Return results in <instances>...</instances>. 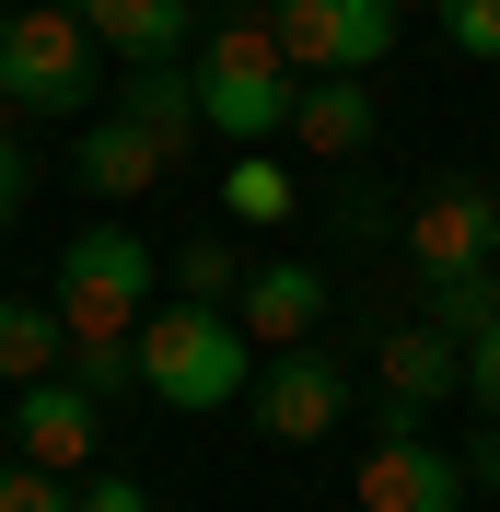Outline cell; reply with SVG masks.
I'll list each match as a JSON object with an SVG mask.
<instances>
[{"mask_svg":"<svg viewBox=\"0 0 500 512\" xmlns=\"http://www.w3.org/2000/svg\"><path fill=\"white\" fill-rule=\"evenodd\" d=\"M82 501V489L59 478V466H35V454H12V466H0V512H70Z\"/></svg>","mask_w":500,"mask_h":512,"instance_id":"cell-23","label":"cell"},{"mask_svg":"<svg viewBox=\"0 0 500 512\" xmlns=\"http://www.w3.org/2000/svg\"><path fill=\"white\" fill-rule=\"evenodd\" d=\"M466 396H477V408L500 419V326H489V338H477V350H466Z\"/></svg>","mask_w":500,"mask_h":512,"instance_id":"cell-25","label":"cell"},{"mask_svg":"<svg viewBox=\"0 0 500 512\" xmlns=\"http://www.w3.org/2000/svg\"><path fill=\"white\" fill-rule=\"evenodd\" d=\"M233 291H245V256H233V233H187V245H175V303H210V315H233Z\"/></svg>","mask_w":500,"mask_h":512,"instance_id":"cell-19","label":"cell"},{"mask_svg":"<svg viewBox=\"0 0 500 512\" xmlns=\"http://www.w3.org/2000/svg\"><path fill=\"white\" fill-rule=\"evenodd\" d=\"M117 117H128V128H152V140H163V163L187 152V140H210V117H198V70H187V59H175V70H128Z\"/></svg>","mask_w":500,"mask_h":512,"instance_id":"cell-15","label":"cell"},{"mask_svg":"<svg viewBox=\"0 0 500 512\" xmlns=\"http://www.w3.org/2000/svg\"><path fill=\"white\" fill-rule=\"evenodd\" d=\"M70 512H152V489H140V478H117V466H94V489H82Z\"/></svg>","mask_w":500,"mask_h":512,"instance_id":"cell-24","label":"cell"},{"mask_svg":"<svg viewBox=\"0 0 500 512\" xmlns=\"http://www.w3.org/2000/svg\"><path fill=\"white\" fill-rule=\"evenodd\" d=\"M431 24L454 59H500V0H431Z\"/></svg>","mask_w":500,"mask_h":512,"instance_id":"cell-22","label":"cell"},{"mask_svg":"<svg viewBox=\"0 0 500 512\" xmlns=\"http://www.w3.org/2000/svg\"><path fill=\"white\" fill-rule=\"evenodd\" d=\"M291 140H303V152H326V163H361V152H373V82H303Z\"/></svg>","mask_w":500,"mask_h":512,"instance_id":"cell-14","label":"cell"},{"mask_svg":"<svg viewBox=\"0 0 500 512\" xmlns=\"http://www.w3.org/2000/svg\"><path fill=\"white\" fill-rule=\"evenodd\" d=\"M47 373H70V326H59V303L0 291V384H47Z\"/></svg>","mask_w":500,"mask_h":512,"instance_id":"cell-16","label":"cell"},{"mask_svg":"<svg viewBox=\"0 0 500 512\" xmlns=\"http://www.w3.org/2000/svg\"><path fill=\"white\" fill-rule=\"evenodd\" d=\"M407 268L419 280H454V268H500V187H431L407 210Z\"/></svg>","mask_w":500,"mask_h":512,"instance_id":"cell-7","label":"cell"},{"mask_svg":"<svg viewBox=\"0 0 500 512\" xmlns=\"http://www.w3.org/2000/svg\"><path fill=\"white\" fill-rule=\"evenodd\" d=\"M326 233L338 245H384V233H407V210L384 187H338V210H326Z\"/></svg>","mask_w":500,"mask_h":512,"instance_id":"cell-21","label":"cell"},{"mask_svg":"<svg viewBox=\"0 0 500 512\" xmlns=\"http://www.w3.org/2000/svg\"><path fill=\"white\" fill-rule=\"evenodd\" d=\"M221 210H233V222H291V210H303V187H291V163H280V152H233Z\"/></svg>","mask_w":500,"mask_h":512,"instance_id":"cell-18","label":"cell"},{"mask_svg":"<svg viewBox=\"0 0 500 512\" xmlns=\"http://www.w3.org/2000/svg\"><path fill=\"white\" fill-rule=\"evenodd\" d=\"M233 326H245L256 350H314V326H326V268L314 256H256L245 291H233Z\"/></svg>","mask_w":500,"mask_h":512,"instance_id":"cell-9","label":"cell"},{"mask_svg":"<svg viewBox=\"0 0 500 512\" xmlns=\"http://www.w3.org/2000/svg\"><path fill=\"white\" fill-rule=\"evenodd\" d=\"M140 315H152V245H140L128 222L70 233V256H59V326H70V350H82V338H140Z\"/></svg>","mask_w":500,"mask_h":512,"instance_id":"cell-4","label":"cell"},{"mask_svg":"<svg viewBox=\"0 0 500 512\" xmlns=\"http://www.w3.org/2000/svg\"><path fill=\"white\" fill-rule=\"evenodd\" d=\"M419 315L454 338V350H477L500 326V268H454V280H419Z\"/></svg>","mask_w":500,"mask_h":512,"instance_id":"cell-17","label":"cell"},{"mask_svg":"<svg viewBox=\"0 0 500 512\" xmlns=\"http://www.w3.org/2000/svg\"><path fill=\"white\" fill-rule=\"evenodd\" d=\"M0 466H12V384H0Z\"/></svg>","mask_w":500,"mask_h":512,"instance_id":"cell-28","label":"cell"},{"mask_svg":"<svg viewBox=\"0 0 500 512\" xmlns=\"http://www.w3.org/2000/svg\"><path fill=\"white\" fill-rule=\"evenodd\" d=\"M70 384H82V396H128V384H140V338H82V350H70Z\"/></svg>","mask_w":500,"mask_h":512,"instance_id":"cell-20","label":"cell"},{"mask_svg":"<svg viewBox=\"0 0 500 512\" xmlns=\"http://www.w3.org/2000/svg\"><path fill=\"white\" fill-rule=\"evenodd\" d=\"M24 187H35V163H24V140L0 128V233H12V210H24Z\"/></svg>","mask_w":500,"mask_h":512,"instance_id":"cell-26","label":"cell"},{"mask_svg":"<svg viewBox=\"0 0 500 512\" xmlns=\"http://www.w3.org/2000/svg\"><path fill=\"white\" fill-rule=\"evenodd\" d=\"M70 175H82L94 198H152L163 187V140L105 105V117H82V140H70Z\"/></svg>","mask_w":500,"mask_h":512,"instance_id":"cell-13","label":"cell"},{"mask_svg":"<svg viewBox=\"0 0 500 512\" xmlns=\"http://www.w3.org/2000/svg\"><path fill=\"white\" fill-rule=\"evenodd\" d=\"M198 117H210V140H233V152H268V140H291V105H303V70L280 59V24H268V0H233L221 24H198Z\"/></svg>","mask_w":500,"mask_h":512,"instance_id":"cell-1","label":"cell"},{"mask_svg":"<svg viewBox=\"0 0 500 512\" xmlns=\"http://www.w3.org/2000/svg\"><path fill=\"white\" fill-rule=\"evenodd\" d=\"M245 384H256V338L233 315H210V303L140 315V396H163V408H233Z\"/></svg>","mask_w":500,"mask_h":512,"instance_id":"cell-2","label":"cell"},{"mask_svg":"<svg viewBox=\"0 0 500 512\" xmlns=\"http://www.w3.org/2000/svg\"><path fill=\"white\" fill-rule=\"evenodd\" d=\"M245 419L268 431V443H326V431L349 419V373H338L326 350H280V361H256Z\"/></svg>","mask_w":500,"mask_h":512,"instance_id":"cell-6","label":"cell"},{"mask_svg":"<svg viewBox=\"0 0 500 512\" xmlns=\"http://www.w3.org/2000/svg\"><path fill=\"white\" fill-rule=\"evenodd\" d=\"M94 70H105V47L70 24L59 0H24V12L0 24V105H24V117H59V128L105 117V105H94Z\"/></svg>","mask_w":500,"mask_h":512,"instance_id":"cell-3","label":"cell"},{"mask_svg":"<svg viewBox=\"0 0 500 512\" xmlns=\"http://www.w3.org/2000/svg\"><path fill=\"white\" fill-rule=\"evenodd\" d=\"M361 512H466V454L431 431H373L361 443Z\"/></svg>","mask_w":500,"mask_h":512,"instance_id":"cell-8","label":"cell"},{"mask_svg":"<svg viewBox=\"0 0 500 512\" xmlns=\"http://www.w3.org/2000/svg\"><path fill=\"white\" fill-rule=\"evenodd\" d=\"M59 12L94 35L105 59H128V70H175V59H198L187 0H59Z\"/></svg>","mask_w":500,"mask_h":512,"instance_id":"cell-11","label":"cell"},{"mask_svg":"<svg viewBox=\"0 0 500 512\" xmlns=\"http://www.w3.org/2000/svg\"><path fill=\"white\" fill-rule=\"evenodd\" d=\"M466 489H477V501H500V419L466 443Z\"/></svg>","mask_w":500,"mask_h":512,"instance_id":"cell-27","label":"cell"},{"mask_svg":"<svg viewBox=\"0 0 500 512\" xmlns=\"http://www.w3.org/2000/svg\"><path fill=\"white\" fill-rule=\"evenodd\" d=\"M396 12H431V0H396Z\"/></svg>","mask_w":500,"mask_h":512,"instance_id":"cell-29","label":"cell"},{"mask_svg":"<svg viewBox=\"0 0 500 512\" xmlns=\"http://www.w3.org/2000/svg\"><path fill=\"white\" fill-rule=\"evenodd\" d=\"M489 187H500V175H489Z\"/></svg>","mask_w":500,"mask_h":512,"instance_id":"cell-30","label":"cell"},{"mask_svg":"<svg viewBox=\"0 0 500 512\" xmlns=\"http://www.w3.org/2000/svg\"><path fill=\"white\" fill-rule=\"evenodd\" d=\"M373 373H384V396H396V408H454V396H466V350H454V338H442L431 315H396L373 338Z\"/></svg>","mask_w":500,"mask_h":512,"instance_id":"cell-12","label":"cell"},{"mask_svg":"<svg viewBox=\"0 0 500 512\" xmlns=\"http://www.w3.org/2000/svg\"><path fill=\"white\" fill-rule=\"evenodd\" d=\"M268 24H280V59L303 82H373L384 47L407 35L396 0H268Z\"/></svg>","mask_w":500,"mask_h":512,"instance_id":"cell-5","label":"cell"},{"mask_svg":"<svg viewBox=\"0 0 500 512\" xmlns=\"http://www.w3.org/2000/svg\"><path fill=\"white\" fill-rule=\"evenodd\" d=\"M94 431H105V396H82L70 373L12 384V454L59 466V478H82V466H94Z\"/></svg>","mask_w":500,"mask_h":512,"instance_id":"cell-10","label":"cell"}]
</instances>
